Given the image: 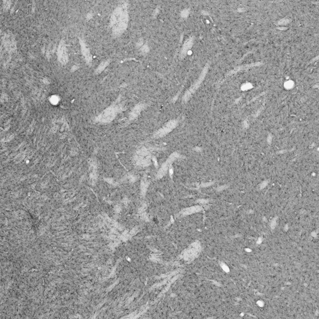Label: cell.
Masks as SVG:
<instances>
[{
    "mask_svg": "<svg viewBox=\"0 0 319 319\" xmlns=\"http://www.w3.org/2000/svg\"><path fill=\"white\" fill-rule=\"evenodd\" d=\"M108 61H106V62H102V64H101L99 66V67L97 69L96 73H97V74H98V73L101 72H102V71H103V70H104V69L108 65Z\"/></svg>",
    "mask_w": 319,
    "mask_h": 319,
    "instance_id": "9c48e42d",
    "label": "cell"
},
{
    "mask_svg": "<svg viewBox=\"0 0 319 319\" xmlns=\"http://www.w3.org/2000/svg\"><path fill=\"white\" fill-rule=\"evenodd\" d=\"M128 24V13L125 4L117 8L110 19V25L113 34L115 36L121 34L126 29Z\"/></svg>",
    "mask_w": 319,
    "mask_h": 319,
    "instance_id": "6da1fadb",
    "label": "cell"
},
{
    "mask_svg": "<svg viewBox=\"0 0 319 319\" xmlns=\"http://www.w3.org/2000/svg\"><path fill=\"white\" fill-rule=\"evenodd\" d=\"M293 84H294V83H293L292 81H288V82H287L285 84V87H286V88H287V89H290V88H291V87H293Z\"/></svg>",
    "mask_w": 319,
    "mask_h": 319,
    "instance_id": "30bf717a",
    "label": "cell"
},
{
    "mask_svg": "<svg viewBox=\"0 0 319 319\" xmlns=\"http://www.w3.org/2000/svg\"><path fill=\"white\" fill-rule=\"evenodd\" d=\"M176 122L175 120H171L170 122H168L163 127L160 128L159 130L155 133L154 135L155 137L160 138L164 137L169 132H170L176 127Z\"/></svg>",
    "mask_w": 319,
    "mask_h": 319,
    "instance_id": "7a4b0ae2",
    "label": "cell"
},
{
    "mask_svg": "<svg viewBox=\"0 0 319 319\" xmlns=\"http://www.w3.org/2000/svg\"><path fill=\"white\" fill-rule=\"evenodd\" d=\"M117 110L114 107H110L105 110L99 117V120L102 122H108L115 117Z\"/></svg>",
    "mask_w": 319,
    "mask_h": 319,
    "instance_id": "3957f363",
    "label": "cell"
},
{
    "mask_svg": "<svg viewBox=\"0 0 319 319\" xmlns=\"http://www.w3.org/2000/svg\"><path fill=\"white\" fill-rule=\"evenodd\" d=\"M81 47H82V53L84 54V55L85 56V57L86 59V60L88 62H90L91 61V54H90L89 51L88 50L87 47L85 46L84 43H81Z\"/></svg>",
    "mask_w": 319,
    "mask_h": 319,
    "instance_id": "52a82bcc",
    "label": "cell"
},
{
    "mask_svg": "<svg viewBox=\"0 0 319 319\" xmlns=\"http://www.w3.org/2000/svg\"><path fill=\"white\" fill-rule=\"evenodd\" d=\"M143 107L144 106L142 105H139V106L135 107V108L132 112V113L130 114V117L132 118H134V117H137L139 114V113L142 111Z\"/></svg>",
    "mask_w": 319,
    "mask_h": 319,
    "instance_id": "ba28073f",
    "label": "cell"
},
{
    "mask_svg": "<svg viewBox=\"0 0 319 319\" xmlns=\"http://www.w3.org/2000/svg\"><path fill=\"white\" fill-rule=\"evenodd\" d=\"M192 45H193V39L192 38H190L188 40H186L183 46L182 54H185L191 48Z\"/></svg>",
    "mask_w": 319,
    "mask_h": 319,
    "instance_id": "8992f818",
    "label": "cell"
},
{
    "mask_svg": "<svg viewBox=\"0 0 319 319\" xmlns=\"http://www.w3.org/2000/svg\"><path fill=\"white\" fill-rule=\"evenodd\" d=\"M206 72H207V69L205 68V69H204V71L202 72L201 75V76H200V79H198V81L196 82V83L195 84H194V85H193V86L191 87V89H189V91H188V92L186 93V96H185V98H186V99L188 98V97H189V96H191V94L192 93H193V92L196 91V89L198 87V86H199V85L200 84L201 82L203 81V79L204 77L205 76Z\"/></svg>",
    "mask_w": 319,
    "mask_h": 319,
    "instance_id": "5b68a950",
    "label": "cell"
},
{
    "mask_svg": "<svg viewBox=\"0 0 319 319\" xmlns=\"http://www.w3.org/2000/svg\"><path fill=\"white\" fill-rule=\"evenodd\" d=\"M58 57L59 61L62 64H66L67 62V53L66 51L65 46L64 44L60 43L59 44V47L58 49Z\"/></svg>",
    "mask_w": 319,
    "mask_h": 319,
    "instance_id": "277c9868",
    "label": "cell"
}]
</instances>
